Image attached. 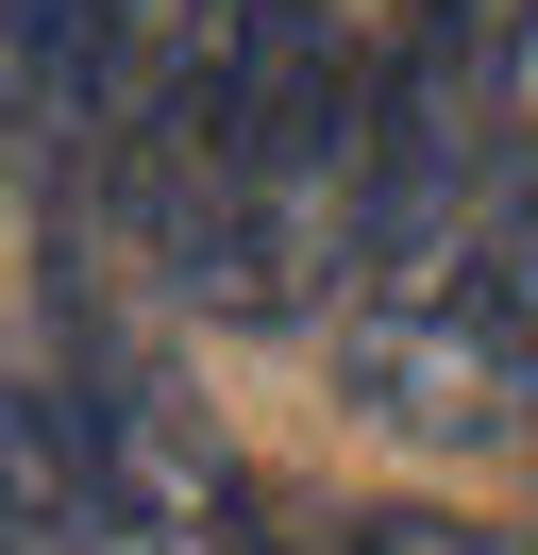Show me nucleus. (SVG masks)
<instances>
[{
    "label": "nucleus",
    "mask_w": 538,
    "mask_h": 555,
    "mask_svg": "<svg viewBox=\"0 0 538 555\" xmlns=\"http://www.w3.org/2000/svg\"><path fill=\"white\" fill-rule=\"evenodd\" d=\"M17 555H286V521H253V472L219 454V421L185 404L152 337L67 353L34 320L17 353Z\"/></svg>",
    "instance_id": "2"
},
{
    "label": "nucleus",
    "mask_w": 538,
    "mask_h": 555,
    "mask_svg": "<svg viewBox=\"0 0 538 555\" xmlns=\"http://www.w3.org/2000/svg\"><path fill=\"white\" fill-rule=\"evenodd\" d=\"M286 555H538V539L454 521V505H320V521H286Z\"/></svg>",
    "instance_id": "4"
},
{
    "label": "nucleus",
    "mask_w": 538,
    "mask_h": 555,
    "mask_svg": "<svg viewBox=\"0 0 538 555\" xmlns=\"http://www.w3.org/2000/svg\"><path fill=\"white\" fill-rule=\"evenodd\" d=\"M404 0H253L202 85L101 169L118 236L185 320H320L370 270V118Z\"/></svg>",
    "instance_id": "1"
},
{
    "label": "nucleus",
    "mask_w": 538,
    "mask_h": 555,
    "mask_svg": "<svg viewBox=\"0 0 538 555\" xmlns=\"http://www.w3.org/2000/svg\"><path fill=\"white\" fill-rule=\"evenodd\" d=\"M253 0H0V68H17V169L51 203L67 169H118L168 102L202 85V51L235 35Z\"/></svg>",
    "instance_id": "3"
}]
</instances>
